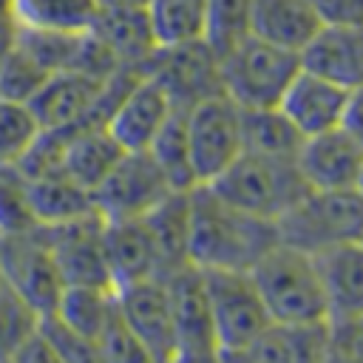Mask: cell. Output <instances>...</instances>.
Segmentation results:
<instances>
[{"mask_svg":"<svg viewBox=\"0 0 363 363\" xmlns=\"http://www.w3.org/2000/svg\"><path fill=\"white\" fill-rule=\"evenodd\" d=\"M272 244H278L275 221L227 204L207 184L190 190V264L201 269H250Z\"/></svg>","mask_w":363,"mask_h":363,"instance_id":"6da1fadb","label":"cell"},{"mask_svg":"<svg viewBox=\"0 0 363 363\" xmlns=\"http://www.w3.org/2000/svg\"><path fill=\"white\" fill-rule=\"evenodd\" d=\"M250 275L272 320L320 323L329 318L323 286L309 252L278 241L250 267Z\"/></svg>","mask_w":363,"mask_h":363,"instance_id":"7a4b0ae2","label":"cell"},{"mask_svg":"<svg viewBox=\"0 0 363 363\" xmlns=\"http://www.w3.org/2000/svg\"><path fill=\"white\" fill-rule=\"evenodd\" d=\"M207 187L227 204L269 221L286 213L309 190L295 159L252 150H241L213 182H207Z\"/></svg>","mask_w":363,"mask_h":363,"instance_id":"3957f363","label":"cell"},{"mask_svg":"<svg viewBox=\"0 0 363 363\" xmlns=\"http://www.w3.org/2000/svg\"><path fill=\"white\" fill-rule=\"evenodd\" d=\"M301 71L298 51L267 43L255 34L241 37L218 54V82L238 108H272Z\"/></svg>","mask_w":363,"mask_h":363,"instance_id":"277c9868","label":"cell"},{"mask_svg":"<svg viewBox=\"0 0 363 363\" xmlns=\"http://www.w3.org/2000/svg\"><path fill=\"white\" fill-rule=\"evenodd\" d=\"M278 241L303 252H320L363 235V199L352 190L309 187L286 213L275 218Z\"/></svg>","mask_w":363,"mask_h":363,"instance_id":"5b68a950","label":"cell"},{"mask_svg":"<svg viewBox=\"0 0 363 363\" xmlns=\"http://www.w3.org/2000/svg\"><path fill=\"white\" fill-rule=\"evenodd\" d=\"M204 272V286L210 298L216 343L221 360H241L247 346L269 326V312L258 295L250 269H221L210 267Z\"/></svg>","mask_w":363,"mask_h":363,"instance_id":"8992f818","label":"cell"},{"mask_svg":"<svg viewBox=\"0 0 363 363\" xmlns=\"http://www.w3.org/2000/svg\"><path fill=\"white\" fill-rule=\"evenodd\" d=\"M173 193L170 179L150 150H125L111 173L94 187V210L105 221L142 218Z\"/></svg>","mask_w":363,"mask_h":363,"instance_id":"52a82bcc","label":"cell"},{"mask_svg":"<svg viewBox=\"0 0 363 363\" xmlns=\"http://www.w3.org/2000/svg\"><path fill=\"white\" fill-rule=\"evenodd\" d=\"M187 150L199 184L213 182L241 150V108L227 94H213L187 108Z\"/></svg>","mask_w":363,"mask_h":363,"instance_id":"ba28073f","label":"cell"},{"mask_svg":"<svg viewBox=\"0 0 363 363\" xmlns=\"http://www.w3.org/2000/svg\"><path fill=\"white\" fill-rule=\"evenodd\" d=\"M0 269L40 315L57 309L65 284L40 224L20 233H0Z\"/></svg>","mask_w":363,"mask_h":363,"instance_id":"9c48e42d","label":"cell"},{"mask_svg":"<svg viewBox=\"0 0 363 363\" xmlns=\"http://www.w3.org/2000/svg\"><path fill=\"white\" fill-rule=\"evenodd\" d=\"M170 298V320L176 337V360H218L216 326L204 272L196 264H184L164 275Z\"/></svg>","mask_w":363,"mask_h":363,"instance_id":"30bf717a","label":"cell"},{"mask_svg":"<svg viewBox=\"0 0 363 363\" xmlns=\"http://www.w3.org/2000/svg\"><path fill=\"white\" fill-rule=\"evenodd\" d=\"M142 74L164 88L173 105L190 108L204 96L221 94L218 57L204 40L156 45L142 65Z\"/></svg>","mask_w":363,"mask_h":363,"instance_id":"8fae6325","label":"cell"},{"mask_svg":"<svg viewBox=\"0 0 363 363\" xmlns=\"http://www.w3.org/2000/svg\"><path fill=\"white\" fill-rule=\"evenodd\" d=\"M40 227L45 233V241L51 247V255L57 261V269L65 286H74V284L113 286L108 258H105V244H102L105 218L96 210L68 221L40 224Z\"/></svg>","mask_w":363,"mask_h":363,"instance_id":"7c38bea8","label":"cell"},{"mask_svg":"<svg viewBox=\"0 0 363 363\" xmlns=\"http://www.w3.org/2000/svg\"><path fill=\"white\" fill-rule=\"evenodd\" d=\"M116 303L125 326L142 346L147 360H176V337L170 320V298L164 275L116 286Z\"/></svg>","mask_w":363,"mask_h":363,"instance_id":"4fadbf2b","label":"cell"},{"mask_svg":"<svg viewBox=\"0 0 363 363\" xmlns=\"http://www.w3.org/2000/svg\"><path fill=\"white\" fill-rule=\"evenodd\" d=\"M295 164L315 190H352L357 173L363 167V142H357L349 130L329 128L312 136H303Z\"/></svg>","mask_w":363,"mask_h":363,"instance_id":"5bb4252c","label":"cell"},{"mask_svg":"<svg viewBox=\"0 0 363 363\" xmlns=\"http://www.w3.org/2000/svg\"><path fill=\"white\" fill-rule=\"evenodd\" d=\"M173 111V99L159 82L139 74L111 111L105 128L122 145V150H147Z\"/></svg>","mask_w":363,"mask_h":363,"instance_id":"9a60e30c","label":"cell"},{"mask_svg":"<svg viewBox=\"0 0 363 363\" xmlns=\"http://www.w3.org/2000/svg\"><path fill=\"white\" fill-rule=\"evenodd\" d=\"M298 57L301 68L343 88L363 85V23H320Z\"/></svg>","mask_w":363,"mask_h":363,"instance_id":"2e32d148","label":"cell"},{"mask_svg":"<svg viewBox=\"0 0 363 363\" xmlns=\"http://www.w3.org/2000/svg\"><path fill=\"white\" fill-rule=\"evenodd\" d=\"M346 91L349 88L301 68L292 77V82L286 85L284 96L278 99V108L303 136H312V133H320V130L340 125Z\"/></svg>","mask_w":363,"mask_h":363,"instance_id":"e0dca14e","label":"cell"},{"mask_svg":"<svg viewBox=\"0 0 363 363\" xmlns=\"http://www.w3.org/2000/svg\"><path fill=\"white\" fill-rule=\"evenodd\" d=\"M102 244H105V258H108L113 289L133 284V281L153 278V275H164L159 247H156L145 218L105 221Z\"/></svg>","mask_w":363,"mask_h":363,"instance_id":"ac0fdd59","label":"cell"},{"mask_svg":"<svg viewBox=\"0 0 363 363\" xmlns=\"http://www.w3.org/2000/svg\"><path fill=\"white\" fill-rule=\"evenodd\" d=\"M326 309L332 315L363 312V241H343L312 252Z\"/></svg>","mask_w":363,"mask_h":363,"instance_id":"d6986e66","label":"cell"},{"mask_svg":"<svg viewBox=\"0 0 363 363\" xmlns=\"http://www.w3.org/2000/svg\"><path fill=\"white\" fill-rule=\"evenodd\" d=\"M122 145L111 136L105 125H85L62 130V173L79 187L94 193V187L111 173L122 156Z\"/></svg>","mask_w":363,"mask_h":363,"instance_id":"ffe728a7","label":"cell"},{"mask_svg":"<svg viewBox=\"0 0 363 363\" xmlns=\"http://www.w3.org/2000/svg\"><path fill=\"white\" fill-rule=\"evenodd\" d=\"M320 28L312 0H252L250 34L289 51H301Z\"/></svg>","mask_w":363,"mask_h":363,"instance_id":"44dd1931","label":"cell"},{"mask_svg":"<svg viewBox=\"0 0 363 363\" xmlns=\"http://www.w3.org/2000/svg\"><path fill=\"white\" fill-rule=\"evenodd\" d=\"M241 360H272V363L326 360V320L320 323L269 320V326L247 346Z\"/></svg>","mask_w":363,"mask_h":363,"instance_id":"7402d4cb","label":"cell"},{"mask_svg":"<svg viewBox=\"0 0 363 363\" xmlns=\"http://www.w3.org/2000/svg\"><path fill=\"white\" fill-rule=\"evenodd\" d=\"M125 68H139L156 48V37L145 9H108L102 6L96 26L91 28Z\"/></svg>","mask_w":363,"mask_h":363,"instance_id":"603a6c76","label":"cell"},{"mask_svg":"<svg viewBox=\"0 0 363 363\" xmlns=\"http://www.w3.org/2000/svg\"><path fill=\"white\" fill-rule=\"evenodd\" d=\"M99 0H11V23L17 28L88 34L99 20Z\"/></svg>","mask_w":363,"mask_h":363,"instance_id":"cb8c5ba5","label":"cell"},{"mask_svg":"<svg viewBox=\"0 0 363 363\" xmlns=\"http://www.w3.org/2000/svg\"><path fill=\"white\" fill-rule=\"evenodd\" d=\"M54 312L96 349L102 335L119 318L116 289L113 286H82V284L65 286Z\"/></svg>","mask_w":363,"mask_h":363,"instance_id":"d4e9b609","label":"cell"},{"mask_svg":"<svg viewBox=\"0 0 363 363\" xmlns=\"http://www.w3.org/2000/svg\"><path fill=\"white\" fill-rule=\"evenodd\" d=\"M162 255L164 275L190 264L187 238H190V190H173L159 201L147 216H142Z\"/></svg>","mask_w":363,"mask_h":363,"instance_id":"484cf974","label":"cell"},{"mask_svg":"<svg viewBox=\"0 0 363 363\" xmlns=\"http://www.w3.org/2000/svg\"><path fill=\"white\" fill-rule=\"evenodd\" d=\"M241 142L244 150L295 159L303 142V133L284 116L278 105L272 108H241Z\"/></svg>","mask_w":363,"mask_h":363,"instance_id":"4316f807","label":"cell"},{"mask_svg":"<svg viewBox=\"0 0 363 363\" xmlns=\"http://www.w3.org/2000/svg\"><path fill=\"white\" fill-rule=\"evenodd\" d=\"M28 199H31L37 224H57L94 210L91 193L79 187L74 179H68L62 170L28 179Z\"/></svg>","mask_w":363,"mask_h":363,"instance_id":"83f0119b","label":"cell"},{"mask_svg":"<svg viewBox=\"0 0 363 363\" xmlns=\"http://www.w3.org/2000/svg\"><path fill=\"white\" fill-rule=\"evenodd\" d=\"M210 0H147L145 11L156 37V45L204 40Z\"/></svg>","mask_w":363,"mask_h":363,"instance_id":"f1b7e54d","label":"cell"},{"mask_svg":"<svg viewBox=\"0 0 363 363\" xmlns=\"http://www.w3.org/2000/svg\"><path fill=\"white\" fill-rule=\"evenodd\" d=\"M150 156L159 162L164 176L170 179L173 190H193L199 187L193 167H190V150H187V108L173 105L167 122L150 142Z\"/></svg>","mask_w":363,"mask_h":363,"instance_id":"f546056e","label":"cell"},{"mask_svg":"<svg viewBox=\"0 0 363 363\" xmlns=\"http://www.w3.org/2000/svg\"><path fill=\"white\" fill-rule=\"evenodd\" d=\"M40 326V312L0 275V360H11L23 340Z\"/></svg>","mask_w":363,"mask_h":363,"instance_id":"4dcf8cb0","label":"cell"},{"mask_svg":"<svg viewBox=\"0 0 363 363\" xmlns=\"http://www.w3.org/2000/svg\"><path fill=\"white\" fill-rule=\"evenodd\" d=\"M48 77L51 71L40 65L17 40H11V48L6 51V60L0 65V96L28 105Z\"/></svg>","mask_w":363,"mask_h":363,"instance_id":"1f68e13d","label":"cell"},{"mask_svg":"<svg viewBox=\"0 0 363 363\" xmlns=\"http://www.w3.org/2000/svg\"><path fill=\"white\" fill-rule=\"evenodd\" d=\"M40 133V122L26 102L0 96V164H17Z\"/></svg>","mask_w":363,"mask_h":363,"instance_id":"d6a6232c","label":"cell"},{"mask_svg":"<svg viewBox=\"0 0 363 363\" xmlns=\"http://www.w3.org/2000/svg\"><path fill=\"white\" fill-rule=\"evenodd\" d=\"M37 227L28 179L17 164H0V233H20Z\"/></svg>","mask_w":363,"mask_h":363,"instance_id":"836d02e7","label":"cell"},{"mask_svg":"<svg viewBox=\"0 0 363 363\" xmlns=\"http://www.w3.org/2000/svg\"><path fill=\"white\" fill-rule=\"evenodd\" d=\"M250 3L252 0H210L204 43L216 57L250 34Z\"/></svg>","mask_w":363,"mask_h":363,"instance_id":"e575fe53","label":"cell"},{"mask_svg":"<svg viewBox=\"0 0 363 363\" xmlns=\"http://www.w3.org/2000/svg\"><path fill=\"white\" fill-rule=\"evenodd\" d=\"M326 360H363V312L326 318Z\"/></svg>","mask_w":363,"mask_h":363,"instance_id":"d590c367","label":"cell"},{"mask_svg":"<svg viewBox=\"0 0 363 363\" xmlns=\"http://www.w3.org/2000/svg\"><path fill=\"white\" fill-rule=\"evenodd\" d=\"M40 332L45 335L48 346L54 349L57 360H99L96 349L79 332H74L57 312L40 315Z\"/></svg>","mask_w":363,"mask_h":363,"instance_id":"8d00e7d4","label":"cell"},{"mask_svg":"<svg viewBox=\"0 0 363 363\" xmlns=\"http://www.w3.org/2000/svg\"><path fill=\"white\" fill-rule=\"evenodd\" d=\"M320 23H363V0H312Z\"/></svg>","mask_w":363,"mask_h":363,"instance_id":"74e56055","label":"cell"},{"mask_svg":"<svg viewBox=\"0 0 363 363\" xmlns=\"http://www.w3.org/2000/svg\"><path fill=\"white\" fill-rule=\"evenodd\" d=\"M340 128L349 130L357 142H363V85H354V88L346 91V105H343Z\"/></svg>","mask_w":363,"mask_h":363,"instance_id":"f35d334b","label":"cell"},{"mask_svg":"<svg viewBox=\"0 0 363 363\" xmlns=\"http://www.w3.org/2000/svg\"><path fill=\"white\" fill-rule=\"evenodd\" d=\"M11 40H14V23L9 17V20H0V65L6 60V51L11 48Z\"/></svg>","mask_w":363,"mask_h":363,"instance_id":"ab89813d","label":"cell"},{"mask_svg":"<svg viewBox=\"0 0 363 363\" xmlns=\"http://www.w3.org/2000/svg\"><path fill=\"white\" fill-rule=\"evenodd\" d=\"M108 9H145L147 0H99Z\"/></svg>","mask_w":363,"mask_h":363,"instance_id":"60d3db41","label":"cell"},{"mask_svg":"<svg viewBox=\"0 0 363 363\" xmlns=\"http://www.w3.org/2000/svg\"><path fill=\"white\" fill-rule=\"evenodd\" d=\"M9 11H11V0H0V20H9Z\"/></svg>","mask_w":363,"mask_h":363,"instance_id":"b9f144b4","label":"cell"},{"mask_svg":"<svg viewBox=\"0 0 363 363\" xmlns=\"http://www.w3.org/2000/svg\"><path fill=\"white\" fill-rule=\"evenodd\" d=\"M354 193L363 199V167H360V173H357V182H354Z\"/></svg>","mask_w":363,"mask_h":363,"instance_id":"7bdbcfd3","label":"cell"},{"mask_svg":"<svg viewBox=\"0 0 363 363\" xmlns=\"http://www.w3.org/2000/svg\"><path fill=\"white\" fill-rule=\"evenodd\" d=\"M360 241H363V235H360Z\"/></svg>","mask_w":363,"mask_h":363,"instance_id":"ee69618b","label":"cell"}]
</instances>
